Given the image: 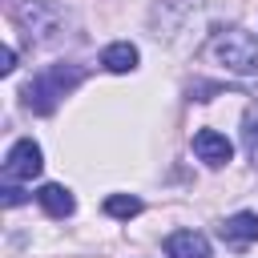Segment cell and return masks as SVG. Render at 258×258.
<instances>
[{"label": "cell", "mask_w": 258, "mask_h": 258, "mask_svg": "<svg viewBox=\"0 0 258 258\" xmlns=\"http://www.w3.org/2000/svg\"><path fill=\"white\" fill-rule=\"evenodd\" d=\"M222 238L234 242V246H250V242H258V214L242 210V214L226 218V222H222Z\"/></svg>", "instance_id": "7"}, {"label": "cell", "mask_w": 258, "mask_h": 258, "mask_svg": "<svg viewBox=\"0 0 258 258\" xmlns=\"http://www.w3.org/2000/svg\"><path fill=\"white\" fill-rule=\"evenodd\" d=\"M40 169H44V153H40V145L32 137H20L4 157V177L8 181H32Z\"/></svg>", "instance_id": "4"}, {"label": "cell", "mask_w": 258, "mask_h": 258, "mask_svg": "<svg viewBox=\"0 0 258 258\" xmlns=\"http://www.w3.org/2000/svg\"><path fill=\"white\" fill-rule=\"evenodd\" d=\"M194 153H198L206 165H226V161L234 157V145H230L226 133H218V129H198V133H194Z\"/></svg>", "instance_id": "5"}, {"label": "cell", "mask_w": 258, "mask_h": 258, "mask_svg": "<svg viewBox=\"0 0 258 258\" xmlns=\"http://www.w3.org/2000/svg\"><path fill=\"white\" fill-rule=\"evenodd\" d=\"M105 214L129 222V218L141 214V198H133V194H109V198H105Z\"/></svg>", "instance_id": "10"}, {"label": "cell", "mask_w": 258, "mask_h": 258, "mask_svg": "<svg viewBox=\"0 0 258 258\" xmlns=\"http://www.w3.org/2000/svg\"><path fill=\"white\" fill-rule=\"evenodd\" d=\"M0 194H4V206H20V202L28 198V194H24V189H16V185H4Z\"/></svg>", "instance_id": "12"}, {"label": "cell", "mask_w": 258, "mask_h": 258, "mask_svg": "<svg viewBox=\"0 0 258 258\" xmlns=\"http://www.w3.org/2000/svg\"><path fill=\"white\" fill-rule=\"evenodd\" d=\"M81 81H85V73L77 64H48L44 73H36L24 85V105L32 113H52L60 105V97H69Z\"/></svg>", "instance_id": "1"}, {"label": "cell", "mask_w": 258, "mask_h": 258, "mask_svg": "<svg viewBox=\"0 0 258 258\" xmlns=\"http://www.w3.org/2000/svg\"><path fill=\"white\" fill-rule=\"evenodd\" d=\"M16 69V48H4V56H0V73H12Z\"/></svg>", "instance_id": "13"}, {"label": "cell", "mask_w": 258, "mask_h": 258, "mask_svg": "<svg viewBox=\"0 0 258 258\" xmlns=\"http://www.w3.org/2000/svg\"><path fill=\"white\" fill-rule=\"evenodd\" d=\"M165 254L169 258H210V238L198 230H173L165 238Z\"/></svg>", "instance_id": "6"}, {"label": "cell", "mask_w": 258, "mask_h": 258, "mask_svg": "<svg viewBox=\"0 0 258 258\" xmlns=\"http://www.w3.org/2000/svg\"><path fill=\"white\" fill-rule=\"evenodd\" d=\"M246 145L250 153H258V117H246Z\"/></svg>", "instance_id": "11"}, {"label": "cell", "mask_w": 258, "mask_h": 258, "mask_svg": "<svg viewBox=\"0 0 258 258\" xmlns=\"http://www.w3.org/2000/svg\"><path fill=\"white\" fill-rule=\"evenodd\" d=\"M12 16H16V24H20L28 36H36V40H52V36L60 32V24H64V12H60L52 0H16V4H12Z\"/></svg>", "instance_id": "3"}, {"label": "cell", "mask_w": 258, "mask_h": 258, "mask_svg": "<svg viewBox=\"0 0 258 258\" xmlns=\"http://www.w3.org/2000/svg\"><path fill=\"white\" fill-rule=\"evenodd\" d=\"M36 202H40L44 214H52V218H69V214L77 210V198H73L64 185H56V181L40 185V189H36Z\"/></svg>", "instance_id": "8"}, {"label": "cell", "mask_w": 258, "mask_h": 258, "mask_svg": "<svg viewBox=\"0 0 258 258\" xmlns=\"http://www.w3.org/2000/svg\"><path fill=\"white\" fill-rule=\"evenodd\" d=\"M137 44H129V40H113L105 52H101V64L109 69V73H133L137 69Z\"/></svg>", "instance_id": "9"}, {"label": "cell", "mask_w": 258, "mask_h": 258, "mask_svg": "<svg viewBox=\"0 0 258 258\" xmlns=\"http://www.w3.org/2000/svg\"><path fill=\"white\" fill-rule=\"evenodd\" d=\"M214 56L230 73L250 77V73H258V36L246 32V28H222L214 36Z\"/></svg>", "instance_id": "2"}]
</instances>
